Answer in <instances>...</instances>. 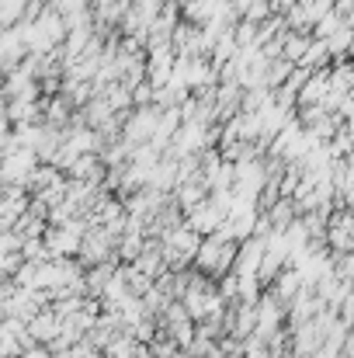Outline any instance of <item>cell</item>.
<instances>
[{
  "instance_id": "1",
  "label": "cell",
  "mask_w": 354,
  "mask_h": 358,
  "mask_svg": "<svg viewBox=\"0 0 354 358\" xmlns=\"http://www.w3.org/2000/svg\"><path fill=\"white\" fill-rule=\"evenodd\" d=\"M233 257H236V243L223 240L219 234H212V237H202L198 250H195L191 268H195L198 275H205V278L219 282L223 275H230V271H233Z\"/></svg>"
},
{
  "instance_id": "2",
  "label": "cell",
  "mask_w": 354,
  "mask_h": 358,
  "mask_svg": "<svg viewBox=\"0 0 354 358\" xmlns=\"http://www.w3.org/2000/svg\"><path fill=\"white\" fill-rule=\"evenodd\" d=\"M80 268H98V264H118L115 261V237L105 234L101 227H87L80 247H77V257H73Z\"/></svg>"
},
{
  "instance_id": "3",
  "label": "cell",
  "mask_w": 354,
  "mask_h": 358,
  "mask_svg": "<svg viewBox=\"0 0 354 358\" xmlns=\"http://www.w3.org/2000/svg\"><path fill=\"white\" fill-rule=\"evenodd\" d=\"M84 230H87V223H84L80 216L70 220L66 227H45V230H42V243H45L49 257H73L77 247H80Z\"/></svg>"
},
{
  "instance_id": "4",
  "label": "cell",
  "mask_w": 354,
  "mask_h": 358,
  "mask_svg": "<svg viewBox=\"0 0 354 358\" xmlns=\"http://www.w3.org/2000/svg\"><path fill=\"white\" fill-rule=\"evenodd\" d=\"M323 243L330 254H351L354 250V223H351V209H334L327 216L323 227Z\"/></svg>"
},
{
  "instance_id": "5",
  "label": "cell",
  "mask_w": 354,
  "mask_h": 358,
  "mask_svg": "<svg viewBox=\"0 0 354 358\" xmlns=\"http://www.w3.org/2000/svg\"><path fill=\"white\" fill-rule=\"evenodd\" d=\"M24 331H28V338H31V345H49L56 334H59V317L49 310V306H42L28 324H24Z\"/></svg>"
},
{
  "instance_id": "6",
  "label": "cell",
  "mask_w": 354,
  "mask_h": 358,
  "mask_svg": "<svg viewBox=\"0 0 354 358\" xmlns=\"http://www.w3.org/2000/svg\"><path fill=\"white\" fill-rule=\"evenodd\" d=\"M132 268H135L139 275H146L149 282H156V278L167 271L163 254H160V240H146V243H142V250H139V257L132 261Z\"/></svg>"
},
{
  "instance_id": "7",
  "label": "cell",
  "mask_w": 354,
  "mask_h": 358,
  "mask_svg": "<svg viewBox=\"0 0 354 358\" xmlns=\"http://www.w3.org/2000/svg\"><path fill=\"white\" fill-rule=\"evenodd\" d=\"M28 0H0V31H10L14 24L24 21Z\"/></svg>"
},
{
  "instance_id": "8",
  "label": "cell",
  "mask_w": 354,
  "mask_h": 358,
  "mask_svg": "<svg viewBox=\"0 0 354 358\" xmlns=\"http://www.w3.org/2000/svg\"><path fill=\"white\" fill-rule=\"evenodd\" d=\"M21 264H24L21 254H0V275H3V278H14Z\"/></svg>"
},
{
  "instance_id": "9",
  "label": "cell",
  "mask_w": 354,
  "mask_h": 358,
  "mask_svg": "<svg viewBox=\"0 0 354 358\" xmlns=\"http://www.w3.org/2000/svg\"><path fill=\"white\" fill-rule=\"evenodd\" d=\"M21 358H52V355H49L45 345H28V348L21 352Z\"/></svg>"
}]
</instances>
